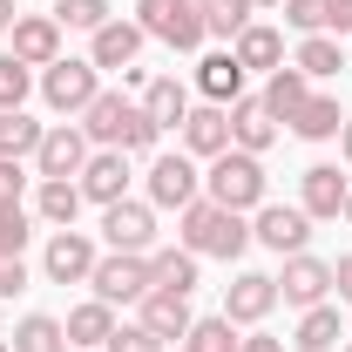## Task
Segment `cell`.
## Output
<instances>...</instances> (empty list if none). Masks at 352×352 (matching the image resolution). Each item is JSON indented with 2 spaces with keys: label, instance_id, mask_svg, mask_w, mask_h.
Wrapping results in <instances>:
<instances>
[{
  "label": "cell",
  "instance_id": "3957f363",
  "mask_svg": "<svg viewBox=\"0 0 352 352\" xmlns=\"http://www.w3.org/2000/svg\"><path fill=\"white\" fill-rule=\"evenodd\" d=\"M271 183H264V156H251V149H223V156H210V170H204V197L210 204H223V210H258V204H271L264 197Z\"/></svg>",
  "mask_w": 352,
  "mask_h": 352
},
{
  "label": "cell",
  "instance_id": "7a4b0ae2",
  "mask_svg": "<svg viewBox=\"0 0 352 352\" xmlns=\"http://www.w3.org/2000/svg\"><path fill=\"white\" fill-rule=\"evenodd\" d=\"M176 237H183V251H197V258H244L251 251V217L244 210H223V204H210V197H197L190 210H176Z\"/></svg>",
  "mask_w": 352,
  "mask_h": 352
},
{
  "label": "cell",
  "instance_id": "ffe728a7",
  "mask_svg": "<svg viewBox=\"0 0 352 352\" xmlns=\"http://www.w3.org/2000/svg\"><path fill=\"white\" fill-rule=\"evenodd\" d=\"M82 183L75 176H41V190H34V217L47 223V230H75V217H82Z\"/></svg>",
  "mask_w": 352,
  "mask_h": 352
},
{
  "label": "cell",
  "instance_id": "277c9868",
  "mask_svg": "<svg viewBox=\"0 0 352 352\" xmlns=\"http://www.w3.org/2000/svg\"><path fill=\"white\" fill-rule=\"evenodd\" d=\"M34 88H41V102L54 109V116L75 122L88 102L102 95V68H95L88 54H61V61H47V68H41V82H34Z\"/></svg>",
  "mask_w": 352,
  "mask_h": 352
},
{
  "label": "cell",
  "instance_id": "4fadbf2b",
  "mask_svg": "<svg viewBox=\"0 0 352 352\" xmlns=\"http://www.w3.org/2000/svg\"><path fill=\"white\" fill-rule=\"evenodd\" d=\"M278 298H285V305H298V311L325 305V298H332V264L311 258V251L285 258V271H278Z\"/></svg>",
  "mask_w": 352,
  "mask_h": 352
},
{
  "label": "cell",
  "instance_id": "681fc988",
  "mask_svg": "<svg viewBox=\"0 0 352 352\" xmlns=\"http://www.w3.org/2000/svg\"><path fill=\"white\" fill-rule=\"evenodd\" d=\"M0 352H14V339H0Z\"/></svg>",
  "mask_w": 352,
  "mask_h": 352
},
{
  "label": "cell",
  "instance_id": "484cf974",
  "mask_svg": "<svg viewBox=\"0 0 352 352\" xmlns=\"http://www.w3.org/2000/svg\"><path fill=\"white\" fill-rule=\"evenodd\" d=\"M339 129H346L339 95H305V102H298V116H292V135H298V142H332Z\"/></svg>",
  "mask_w": 352,
  "mask_h": 352
},
{
  "label": "cell",
  "instance_id": "7bdbcfd3",
  "mask_svg": "<svg viewBox=\"0 0 352 352\" xmlns=\"http://www.w3.org/2000/svg\"><path fill=\"white\" fill-rule=\"evenodd\" d=\"M332 292H339V305H352V251L332 264Z\"/></svg>",
  "mask_w": 352,
  "mask_h": 352
},
{
  "label": "cell",
  "instance_id": "f1b7e54d",
  "mask_svg": "<svg viewBox=\"0 0 352 352\" xmlns=\"http://www.w3.org/2000/svg\"><path fill=\"white\" fill-rule=\"evenodd\" d=\"M305 95H311V82L298 75V68H292V61H285V68H271V75H264V95H258V102L271 109V122H292Z\"/></svg>",
  "mask_w": 352,
  "mask_h": 352
},
{
  "label": "cell",
  "instance_id": "ee69618b",
  "mask_svg": "<svg viewBox=\"0 0 352 352\" xmlns=\"http://www.w3.org/2000/svg\"><path fill=\"white\" fill-rule=\"evenodd\" d=\"M237 352H285V339H271V332H244Z\"/></svg>",
  "mask_w": 352,
  "mask_h": 352
},
{
  "label": "cell",
  "instance_id": "7c38bea8",
  "mask_svg": "<svg viewBox=\"0 0 352 352\" xmlns=\"http://www.w3.org/2000/svg\"><path fill=\"white\" fill-rule=\"evenodd\" d=\"M7 54L41 75L47 61H61V21H54V14H21V21L7 28Z\"/></svg>",
  "mask_w": 352,
  "mask_h": 352
},
{
  "label": "cell",
  "instance_id": "e575fe53",
  "mask_svg": "<svg viewBox=\"0 0 352 352\" xmlns=\"http://www.w3.org/2000/svg\"><path fill=\"white\" fill-rule=\"evenodd\" d=\"M54 21H61V34H68V28L95 34V28H109L116 14H109V0H54Z\"/></svg>",
  "mask_w": 352,
  "mask_h": 352
},
{
  "label": "cell",
  "instance_id": "7dc6e473",
  "mask_svg": "<svg viewBox=\"0 0 352 352\" xmlns=\"http://www.w3.org/2000/svg\"><path fill=\"white\" fill-rule=\"evenodd\" d=\"M339 217H346V230H352V190H346V210H339Z\"/></svg>",
  "mask_w": 352,
  "mask_h": 352
},
{
  "label": "cell",
  "instance_id": "d6a6232c",
  "mask_svg": "<svg viewBox=\"0 0 352 352\" xmlns=\"http://www.w3.org/2000/svg\"><path fill=\"white\" fill-rule=\"evenodd\" d=\"M197 14H204V34H217V41H237L244 28H251V0H197Z\"/></svg>",
  "mask_w": 352,
  "mask_h": 352
},
{
  "label": "cell",
  "instance_id": "30bf717a",
  "mask_svg": "<svg viewBox=\"0 0 352 352\" xmlns=\"http://www.w3.org/2000/svg\"><path fill=\"white\" fill-rule=\"evenodd\" d=\"M95 258H102V251H95L88 230H54L47 251H41V271H47V285H88Z\"/></svg>",
  "mask_w": 352,
  "mask_h": 352
},
{
  "label": "cell",
  "instance_id": "f6af8a7d",
  "mask_svg": "<svg viewBox=\"0 0 352 352\" xmlns=\"http://www.w3.org/2000/svg\"><path fill=\"white\" fill-rule=\"evenodd\" d=\"M14 21H21V7H14V0H0V34H7Z\"/></svg>",
  "mask_w": 352,
  "mask_h": 352
},
{
  "label": "cell",
  "instance_id": "1f68e13d",
  "mask_svg": "<svg viewBox=\"0 0 352 352\" xmlns=\"http://www.w3.org/2000/svg\"><path fill=\"white\" fill-rule=\"evenodd\" d=\"M14 352H75V346H68V325H61V318L28 311V318L14 325Z\"/></svg>",
  "mask_w": 352,
  "mask_h": 352
},
{
  "label": "cell",
  "instance_id": "6da1fadb",
  "mask_svg": "<svg viewBox=\"0 0 352 352\" xmlns=\"http://www.w3.org/2000/svg\"><path fill=\"white\" fill-rule=\"evenodd\" d=\"M82 135L95 149H122V156H156V142H163V129L142 116V102H129L122 88H102L82 109Z\"/></svg>",
  "mask_w": 352,
  "mask_h": 352
},
{
  "label": "cell",
  "instance_id": "e0dca14e",
  "mask_svg": "<svg viewBox=\"0 0 352 352\" xmlns=\"http://www.w3.org/2000/svg\"><path fill=\"white\" fill-rule=\"evenodd\" d=\"M230 149V109L217 102H197L190 116H183V156H197V163H210Z\"/></svg>",
  "mask_w": 352,
  "mask_h": 352
},
{
  "label": "cell",
  "instance_id": "ab89813d",
  "mask_svg": "<svg viewBox=\"0 0 352 352\" xmlns=\"http://www.w3.org/2000/svg\"><path fill=\"white\" fill-rule=\"evenodd\" d=\"M21 190H28V163L0 156V204H21Z\"/></svg>",
  "mask_w": 352,
  "mask_h": 352
},
{
  "label": "cell",
  "instance_id": "60d3db41",
  "mask_svg": "<svg viewBox=\"0 0 352 352\" xmlns=\"http://www.w3.org/2000/svg\"><path fill=\"white\" fill-rule=\"evenodd\" d=\"M28 292V258H0V298H21Z\"/></svg>",
  "mask_w": 352,
  "mask_h": 352
},
{
  "label": "cell",
  "instance_id": "9a60e30c",
  "mask_svg": "<svg viewBox=\"0 0 352 352\" xmlns=\"http://www.w3.org/2000/svg\"><path fill=\"white\" fill-rule=\"evenodd\" d=\"M88 156H95V142L82 135V122H54L34 149V176H82Z\"/></svg>",
  "mask_w": 352,
  "mask_h": 352
},
{
  "label": "cell",
  "instance_id": "44dd1931",
  "mask_svg": "<svg viewBox=\"0 0 352 352\" xmlns=\"http://www.w3.org/2000/svg\"><path fill=\"white\" fill-rule=\"evenodd\" d=\"M142 41H149V34H142L135 21H109V28L88 34V61H95V68H135Z\"/></svg>",
  "mask_w": 352,
  "mask_h": 352
},
{
  "label": "cell",
  "instance_id": "f546056e",
  "mask_svg": "<svg viewBox=\"0 0 352 352\" xmlns=\"http://www.w3.org/2000/svg\"><path fill=\"white\" fill-rule=\"evenodd\" d=\"M292 68H298L305 82H325V75H339V68H346V41H339V34H305L298 54H292Z\"/></svg>",
  "mask_w": 352,
  "mask_h": 352
},
{
  "label": "cell",
  "instance_id": "5bb4252c",
  "mask_svg": "<svg viewBox=\"0 0 352 352\" xmlns=\"http://www.w3.org/2000/svg\"><path fill=\"white\" fill-rule=\"evenodd\" d=\"M346 190H352V176H339V163H311V170L298 176V210H305L311 223H339Z\"/></svg>",
  "mask_w": 352,
  "mask_h": 352
},
{
  "label": "cell",
  "instance_id": "836d02e7",
  "mask_svg": "<svg viewBox=\"0 0 352 352\" xmlns=\"http://www.w3.org/2000/svg\"><path fill=\"white\" fill-rule=\"evenodd\" d=\"M176 346H183V352H237V325H230L223 311H217V318H197Z\"/></svg>",
  "mask_w": 352,
  "mask_h": 352
},
{
  "label": "cell",
  "instance_id": "cb8c5ba5",
  "mask_svg": "<svg viewBox=\"0 0 352 352\" xmlns=\"http://www.w3.org/2000/svg\"><path fill=\"white\" fill-rule=\"evenodd\" d=\"M190 109H197V102H190V88L176 82V75H149V82H142V116H149L156 129H183Z\"/></svg>",
  "mask_w": 352,
  "mask_h": 352
},
{
  "label": "cell",
  "instance_id": "8d00e7d4",
  "mask_svg": "<svg viewBox=\"0 0 352 352\" xmlns=\"http://www.w3.org/2000/svg\"><path fill=\"white\" fill-rule=\"evenodd\" d=\"M34 68L28 61H14V54H0V109H28V95H34Z\"/></svg>",
  "mask_w": 352,
  "mask_h": 352
},
{
  "label": "cell",
  "instance_id": "8fae6325",
  "mask_svg": "<svg viewBox=\"0 0 352 352\" xmlns=\"http://www.w3.org/2000/svg\"><path fill=\"white\" fill-rule=\"evenodd\" d=\"M278 305V278L271 271H237L230 285H223V318L230 325H264Z\"/></svg>",
  "mask_w": 352,
  "mask_h": 352
},
{
  "label": "cell",
  "instance_id": "83f0119b",
  "mask_svg": "<svg viewBox=\"0 0 352 352\" xmlns=\"http://www.w3.org/2000/svg\"><path fill=\"white\" fill-rule=\"evenodd\" d=\"M298 352H339L346 346V325H339V305H311L298 311V332H292Z\"/></svg>",
  "mask_w": 352,
  "mask_h": 352
},
{
  "label": "cell",
  "instance_id": "4316f807",
  "mask_svg": "<svg viewBox=\"0 0 352 352\" xmlns=\"http://www.w3.org/2000/svg\"><path fill=\"white\" fill-rule=\"evenodd\" d=\"M197 251H183V244H156L149 251V278H156V292H197Z\"/></svg>",
  "mask_w": 352,
  "mask_h": 352
},
{
  "label": "cell",
  "instance_id": "5b68a950",
  "mask_svg": "<svg viewBox=\"0 0 352 352\" xmlns=\"http://www.w3.org/2000/svg\"><path fill=\"white\" fill-rule=\"evenodd\" d=\"M135 28H142L149 41L176 47V54H197V47L210 41V34H204L197 0H135Z\"/></svg>",
  "mask_w": 352,
  "mask_h": 352
},
{
  "label": "cell",
  "instance_id": "d6986e66",
  "mask_svg": "<svg viewBox=\"0 0 352 352\" xmlns=\"http://www.w3.org/2000/svg\"><path fill=\"white\" fill-rule=\"evenodd\" d=\"M244 82H251V75L237 68V54H230V47H217V54H204V61H197V95H204V102H217V109L244 102Z\"/></svg>",
  "mask_w": 352,
  "mask_h": 352
},
{
  "label": "cell",
  "instance_id": "bcb514c9",
  "mask_svg": "<svg viewBox=\"0 0 352 352\" xmlns=\"http://www.w3.org/2000/svg\"><path fill=\"white\" fill-rule=\"evenodd\" d=\"M339 156L352 163V116H346V129H339Z\"/></svg>",
  "mask_w": 352,
  "mask_h": 352
},
{
  "label": "cell",
  "instance_id": "52a82bcc",
  "mask_svg": "<svg viewBox=\"0 0 352 352\" xmlns=\"http://www.w3.org/2000/svg\"><path fill=\"white\" fill-rule=\"evenodd\" d=\"M142 197L156 204V210H190L197 197H204V170H197V156H156L149 176H142Z\"/></svg>",
  "mask_w": 352,
  "mask_h": 352
},
{
  "label": "cell",
  "instance_id": "b9f144b4",
  "mask_svg": "<svg viewBox=\"0 0 352 352\" xmlns=\"http://www.w3.org/2000/svg\"><path fill=\"white\" fill-rule=\"evenodd\" d=\"M325 34H352V0H325Z\"/></svg>",
  "mask_w": 352,
  "mask_h": 352
},
{
  "label": "cell",
  "instance_id": "74e56055",
  "mask_svg": "<svg viewBox=\"0 0 352 352\" xmlns=\"http://www.w3.org/2000/svg\"><path fill=\"white\" fill-rule=\"evenodd\" d=\"M285 7V28L305 41V34H325V0H278Z\"/></svg>",
  "mask_w": 352,
  "mask_h": 352
},
{
  "label": "cell",
  "instance_id": "603a6c76",
  "mask_svg": "<svg viewBox=\"0 0 352 352\" xmlns=\"http://www.w3.org/2000/svg\"><path fill=\"white\" fill-rule=\"evenodd\" d=\"M61 325H68V346H75V352H102L122 318H116V305H102V298H82V305H68Z\"/></svg>",
  "mask_w": 352,
  "mask_h": 352
},
{
  "label": "cell",
  "instance_id": "ac0fdd59",
  "mask_svg": "<svg viewBox=\"0 0 352 352\" xmlns=\"http://www.w3.org/2000/svg\"><path fill=\"white\" fill-rule=\"evenodd\" d=\"M135 325H149L163 346L183 339L190 325H197V311H190V292H142V305H135Z\"/></svg>",
  "mask_w": 352,
  "mask_h": 352
},
{
  "label": "cell",
  "instance_id": "d590c367",
  "mask_svg": "<svg viewBox=\"0 0 352 352\" xmlns=\"http://www.w3.org/2000/svg\"><path fill=\"white\" fill-rule=\"evenodd\" d=\"M34 237V210L28 204H0V258H21Z\"/></svg>",
  "mask_w": 352,
  "mask_h": 352
},
{
  "label": "cell",
  "instance_id": "d4e9b609",
  "mask_svg": "<svg viewBox=\"0 0 352 352\" xmlns=\"http://www.w3.org/2000/svg\"><path fill=\"white\" fill-rule=\"evenodd\" d=\"M271 142H278V122H271V109H264L258 95L230 102V149H251V156H264Z\"/></svg>",
  "mask_w": 352,
  "mask_h": 352
},
{
  "label": "cell",
  "instance_id": "9c48e42d",
  "mask_svg": "<svg viewBox=\"0 0 352 352\" xmlns=\"http://www.w3.org/2000/svg\"><path fill=\"white\" fill-rule=\"evenodd\" d=\"M251 244L278 251V258H298L311 244V217L298 204H258V210H251Z\"/></svg>",
  "mask_w": 352,
  "mask_h": 352
},
{
  "label": "cell",
  "instance_id": "4dcf8cb0",
  "mask_svg": "<svg viewBox=\"0 0 352 352\" xmlns=\"http://www.w3.org/2000/svg\"><path fill=\"white\" fill-rule=\"evenodd\" d=\"M41 135H47V122H34L28 109H0V156H14V163H34Z\"/></svg>",
  "mask_w": 352,
  "mask_h": 352
},
{
  "label": "cell",
  "instance_id": "ba28073f",
  "mask_svg": "<svg viewBox=\"0 0 352 352\" xmlns=\"http://www.w3.org/2000/svg\"><path fill=\"white\" fill-rule=\"evenodd\" d=\"M102 244H109V251H135V258H149V251H156V204H149V197H122V204H109V210H102Z\"/></svg>",
  "mask_w": 352,
  "mask_h": 352
},
{
  "label": "cell",
  "instance_id": "c3c4849f",
  "mask_svg": "<svg viewBox=\"0 0 352 352\" xmlns=\"http://www.w3.org/2000/svg\"><path fill=\"white\" fill-rule=\"evenodd\" d=\"M251 7H278V0H251Z\"/></svg>",
  "mask_w": 352,
  "mask_h": 352
},
{
  "label": "cell",
  "instance_id": "f35d334b",
  "mask_svg": "<svg viewBox=\"0 0 352 352\" xmlns=\"http://www.w3.org/2000/svg\"><path fill=\"white\" fill-rule=\"evenodd\" d=\"M102 352H170V346H163V339H156L149 325H116V332H109V346H102Z\"/></svg>",
  "mask_w": 352,
  "mask_h": 352
},
{
  "label": "cell",
  "instance_id": "f907efd6",
  "mask_svg": "<svg viewBox=\"0 0 352 352\" xmlns=\"http://www.w3.org/2000/svg\"><path fill=\"white\" fill-rule=\"evenodd\" d=\"M339 352H352V339H346V346H339Z\"/></svg>",
  "mask_w": 352,
  "mask_h": 352
},
{
  "label": "cell",
  "instance_id": "7402d4cb",
  "mask_svg": "<svg viewBox=\"0 0 352 352\" xmlns=\"http://www.w3.org/2000/svg\"><path fill=\"white\" fill-rule=\"evenodd\" d=\"M230 54H237L244 75H271V68H285V34H278L271 21H251V28L230 41Z\"/></svg>",
  "mask_w": 352,
  "mask_h": 352
},
{
  "label": "cell",
  "instance_id": "8992f818",
  "mask_svg": "<svg viewBox=\"0 0 352 352\" xmlns=\"http://www.w3.org/2000/svg\"><path fill=\"white\" fill-rule=\"evenodd\" d=\"M88 292H95L102 305H142V292H156L149 258H135V251H102L95 271H88Z\"/></svg>",
  "mask_w": 352,
  "mask_h": 352
},
{
  "label": "cell",
  "instance_id": "2e32d148",
  "mask_svg": "<svg viewBox=\"0 0 352 352\" xmlns=\"http://www.w3.org/2000/svg\"><path fill=\"white\" fill-rule=\"evenodd\" d=\"M75 183H82L88 204H102V210H109V204H122V197H129V156H122V149H95Z\"/></svg>",
  "mask_w": 352,
  "mask_h": 352
}]
</instances>
